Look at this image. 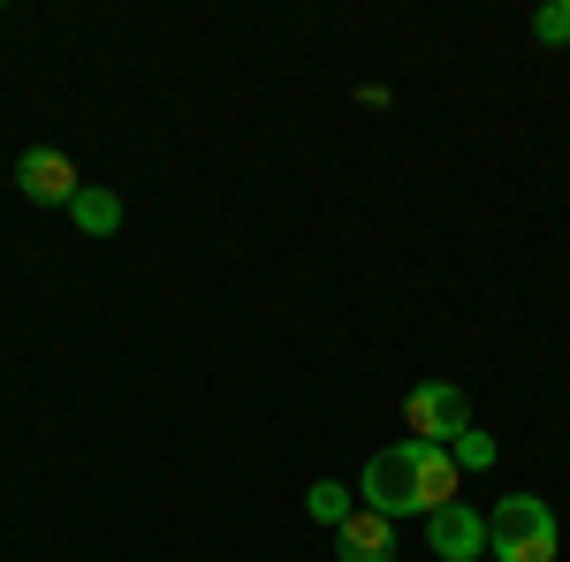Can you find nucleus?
Masks as SVG:
<instances>
[{
    "label": "nucleus",
    "mask_w": 570,
    "mask_h": 562,
    "mask_svg": "<svg viewBox=\"0 0 570 562\" xmlns=\"http://www.w3.org/2000/svg\"><path fill=\"white\" fill-rule=\"evenodd\" d=\"M456 456L434 448V441H389V448H373V464L357 479V494H365V510H381V517H434L456 502Z\"/></svg>",
    "instance_id": "f257e3e1"
},
{
    "label": "nucleus",
    "mask_w": 570,
    "mask_h": 562,
    "mask_svg": "<svg viewBox=\"0 0 570 562\" xmlns=\"http://www.w3.org/2000/svg\"><path fill=\"white\" fill-rule=\"evenodd\" d=\"M563 532H556V510L540 494H502L494 517H487V555L494 562H556Z\"/></svg>",
    "instance_id": "f03ea898"
},
{
    "label": "nucleus",
    "mask_w": 570,
    "mask_h": 562,
    "mask_svg": "<svg viewBox=\"0 0 570 562\" xmlns=\"http://www.w3.org/2000/svg\"><path fill=\"white\" fill-rule=\"evenodd\" d=\"M403 426H411V441H434V448H449L456 433L472 426V403H464V388H449V381H426V388L403 395Z\"/></svg>",
    "instance_id": "7ed1b4c3"
},
{
    "label": "nucleus",
    "mask_w": 570,
    "mask_h": 562,
    "mask_svg": "<svg viewBox=\"0 0 570 562\" xmlns=\"http://www.w3.org/2000/svg\"><path fill=\"white\" fill-rule=\"evenodd\" d=\"M16 190L31 198V206H69L77 190H85V175L69 152H53V145H31L23 160H16Z\"/></svg>",
    "instance_id": "20e7f679"
},
{
    "label": "nucleus",
    "mask_w": 570,
    "mask_h": 562,
    "mask_svg": "<svg viewBox=\"0 0 570 562\" xmlns=\"http://www.w3.org/2000/svg\"><path fill=\"white\" fill-rule=\"evenodd\" d=\"M426 548H434L441 562H480L487 555V517L472 502H449V510L426 517Z\"/></svg>",
    "instance_id": "39448f33"
},
{
    "label": "nucleus",
    "mask_w": 570,
    "mask_h": 562,
    "mask_svg": "<svg viewBox=\"0 0 570 562\" xmlns=\"http://www.w3.org/2000/svg\"><path fill=\"white\" fill-rule=\"evenodd\" d=\"M335 562H395V517L357 510V517L335 532Z\"/></svg>",
    "instance_id": "423d86ee"
},
{
    "label": "nucleus",
    "mask_w": 570,
    "mask_h": 562,
    "mask_svg": "<svg viewBox=\"0 0 570 562\" xmlns=\"http://www.w3.org/2000/svg\"><path fill=\"white\" fill-rule=\"evenodd\" d=\"M69 220H77L85 236H115V228H122V198H115L107 183H85V190L69 198Z\"/></svg>",
    "instance_id": "0eeeda50"
},
{
    "label": "nucleus",
    "mask_w": 570,
    "mask_h": 562,
    "mask_svg": "<svg viewBox=\"0 0 570 562\" xmlns=\"http://www.w3.org/2000/svg\"><path fill=\"white\" fill-rule=\"evenodd\" d=\"M305 510H312V524H327V532H343V524L357 517V502H351V486H343V479H312Z\"/></svg>",
    "instance_id": "6e6552de"
},
{
    "label": "nucleus",
    "mask_w": 570,
    "mask_h": 562,
    "mask_svg": "<svg viewBox=\"0 0 570 562\" xmlns=\"http://www.w3.org/2000/svg\"><path fill=\"white\" fill-rule=\"evenodd\" d=\"M449 456H456V472H487V464H494V441H487L480 426H464L449 441Z\"/></svg>",
    "instance_id": "1a4fd4ad"
},
{
    "label": "nucleus",
    "mask_w": 570,
    "mask_h": 562,
    "mask_svg": "<svg viewBox=\"0 0 570 562\" xmlns=\"http://www.w3.org/2000/svg\"><path fill=\"white\" fill-rule=\"evenodd\" d=\"M532 39H540V46H570V0L532 8Z\"/></svg>",
    "instance_id": "9d476101"
}]
</instances>
